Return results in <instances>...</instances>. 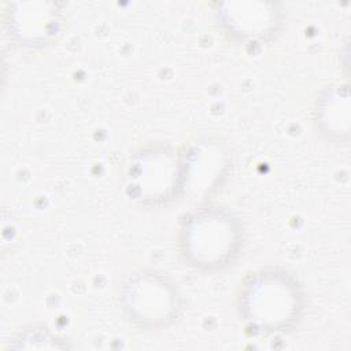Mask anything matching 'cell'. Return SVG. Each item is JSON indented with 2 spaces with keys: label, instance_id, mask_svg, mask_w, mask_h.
I'll list each match as a JSON object with an SVG mask.
<instances>
[{
  "label": "cell",
  "instance_id": "obj_1",
  "mask_svg": "<svg viewBox=\"0 0 351 351\" xmlns=\"http://www.w3.org/2000/svg\"><path fill=\"white\" fill-rule=\"evenodd\" d=\"M244 319L266 332L285 330L300 313V293L296 284L282 273H259L251 278L240 296Z\"/></svg>",
  "mask_w": 351,
  "mask_h": 351
},
{
  "label": "cell",
  "instance_id": "obj_2",
  "mask_svg": "<svg viewBox=\"0 0 351 351\" xmlns=\"http://www.w3.org/2000/svg\"><path fill=\"white\" fill-rule=\"evenodd\" d=\"M188 258L206 267L222 266L232 259L239 247V232L230 217L219 211L200 213L184 229Z\"/></svg>",
  "mask_w": 351,
  "mask_h": 351
},
{
  "label": "cell",
  "instance_id": "obj_3",
  "mask_svg": "<svg viewBox=\"0 0 351 351\" xmlns=\"http://www.w3.org/2000/svg\"><path fill=\"white\" fill-rule=\"evenodd\" d=\"M123 299L129 315L141 326L158 328L177 315V293L166 278L156 274L130 280Z\"/></svg>",
  "mask_w": 351,
  "mask_h": 351
}]
</instances>
